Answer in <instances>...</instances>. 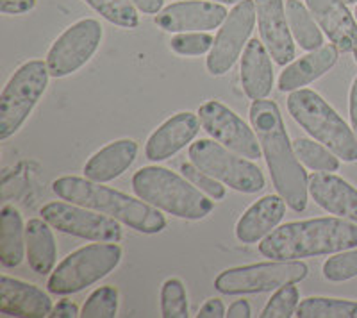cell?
Wrapping results in <instances>:
<instances>
[{"label": "cell", "mask_w": 357, "mask_h": 318, "mask_svg": "<svg viewBox=\"0 0 357 318\" xmlns=\"http://www.w3.org/2000/svg\"><path fill=\"white\" fill-rule=\"evenodd\" d=\"M248 116L259 138L261 151L277 193L293 211L302 213L307 208L309 177L301 159L296 158L293 142H289L279 106L273 100L259 98L252 103Z\"/></svg>", "instance_id": "1"}, {"label": "cell", "mask_w": 357, "mask_h": 318, "mask_svg": "<svg viewBox=\"0 0 357 318\" xmlns=\"http://www.w3.org/2000/svg\"><path fill=\"white\" fill-rule=\"evenodd\" d=\"M357 247V224L341 216L288 222L263 238L259 252L270 259H302L329 256Z\"/></svg>", "instance_id": "2"}, {"label": "cell", "mask_w": 357, "mask_h": 318, "mask_svg": "<svg viewBox=\"0 0 357 318\" xmlns=\"http://www.w3.org/2000/svg\"><path fill=\"white\" fill-rule=\"evenodd\" d=\"M52 192L66 202L95 209L111 218H116L118 222H122L123 225L138 233L158 234L167 227V218L161 215V209L154 208L139 197L134 199L86 177H59L52 183Z\"/></svg>", "instance_id": "3"}, {"label": "cell", "mask_w": 357, "mask_h": 318, "mask_svg": "<svg viewBox=\"0 0 357 318\" xmlns=\"http://www.w3.org/2000/svg\"><path fill=\"white\" fill-rule=\"evenodd\" d=\"M132 192L154 208L183 220H204L215 209L211 197L165 167L139 168L132 176Z\"/></svg>", "instance_id": "4"}, {"label": "cell", "mask_w": 357, "mask_h": 318, "mask_svg": "<svg viewBox=\"0 0 357 318\" xmlns=\"http://www.w3.org/2000/svg\"><path fill=\"white\" fill-rule=\"evenodd\" d=\"M288 111L291 119L321 145L333 151L341 161H357V136L352 127L336 113L317 91L301 88L289 93Z\"/></svg>", "instance_id": "5"}, {"label": "cell", "mask_w": 357, "mask_h": 318, "mask_svg": "<svg viewBox=\"0 0 357 318\" xmlns=\"http://www.w3.org/2000/svg\"><path fill=\"white\" fill-rule=\"evenodd\" d=\"M122 256L123 250L118 243L97 241L86 245L68 254L52 270L47 288L54 295L79 294L109 275L120 265Z\"/></svg>", "instance_id": "6"}, {"label": "cell", "mask_w": 357, "mask_h": 318, "mask_svg": "<svg viewBox=\"0 0 357 318\" xmlns=\"http://www.w3.org/2000/svg\"><path fill=\"white\" fill-rule=\"evenodd\" d=\"M49 79V66L40 59L24 63L11 75L0 95V139L11 138L20 131L47 91Z\"/></svg>", "instance_id": "7"}, {"label": "cell", "mask_w": 357, "mask_h": 318, "mask_svg": "<svg viewBox=\"0 0 357 318\" xmlns=\"http://www.w3.org/2000/svg\"><path fill=\"white\" fill-rule=\"evenodd\" d=\"M188 156L191 163L234 192L252 195L261 192L266 184L263 172L256 163H252V159L229 151L213 138H200L191 143Z\"/></svg>", "instance_id": "8"}, {"label": "cell", "mask_w": 357, "mask_h": 318, "mask_svg": "<svg viewBox=\"0 0 357 318\" xmlns=\"http://www.w3.org/2000/svg\"><path fill=\"white\" fill-rule=\"evenodd\" d=\"M309 266L301 259L256 263L223 270L215 279V288L223 295H248L273 292L289 282H301L307 278Z\"/></svg>", "instance_id": "9"}, {"label": "cell", "mask_w": 357, "mask_h": 318, "mask_svg": "<svg viewBox=\"0 0 357 318\" xmlns=\"http://www.w3.org/2000/svg\"><path fill=\"white\" fill-rule=\"evenodd\" d=\"M40 215L59 233L82 238V240L120 243L123 238V229L120 225L122 222L95 209L66 202V200L45 204L40 209Z\"/></svg>", "instance_id": "10"}, {"label": "cell", "mask_w": 357, "mask_h": 318, "mask_svg": "<svg viewBox=\"0 0 357 318\" xmlns=\"http://www.w3.org/2000/svg\"><path fill=\"white\" fill-rule=\"evenodd\" d=\"M104 38V29L95 18H84L70 25L47 52L50 77L63 79L75 74L95 56Z\"/></svg>", "instance_id": "11"}, {"label": "cell", "mask_w": 357, "mask_h": 318, "mask_svg": "<svg viewBox=\"0 0 357 318\" xmlns=\"http://www.w3.org/2000/svg\"><path fill=\"white\" fill-rule=\"evenodd\" d=\"M256 20L257 11L254 0H243L240 4H236L216 34L213 49L207 54L206 66L209 74L220 77L227 74L236 65L243 52V47H247Z\"/></svg>", "instance_id": "12"}, {"label": "cell", "mask_w": 357, "mask_h": 318, "mask_svg": "<svg viewBox=\"0 0 357 318\" xmlns=\"http://www.w3.org/2000/svg\"><path fill=\"white\" fill-rule=\"evenodd\" d=\"M197 114H199L204 131L213 139L222 143L223 147L247 159L261 158L263 151H261L259 138L254 127H248L243 119H240V114L229 109L225 104L218 100H209L199 107Z\"/></svg>", "instance_id": "13"}, {"label": "cell", "mask_w": 357, "mask_h": 318, "mask_svg": "<svg viewBox=\"0 0 357 318\" xmlns=\"http://www.w3.org/2000/svg\"><path fill=\"white\" fill-rule=\"evenodd\" d=\"M229 17L225 6L207 0L175 2L155 15L154 24L165 33H206Z\"/></svg>", "instance_id": "14"}, {"label": "cell", "mask_w": 357, "mask_h": 318, "mask_svg": "<svg viewBox=\"0 0 357 318\" xmlns=\"http://www.w3.org/2000/svg\"><path fill=\"white\" fill-rule=\"evenodd\" d=\"M257 11V27L272 59L286 66L295 59V41L286 17L284 0H254Z\"/></svg>", "instance_id": "15"}, {"label": "cell", "mask_w": 357, "mask_h": 318, "mask_svg": "<svg viewBox=\"0 0 357 318\" xmlns=\"http://www.w3.org/2000/svg\"><path fill=\"white\" fill-rule=\"evenodd\" d=\"M200 127L202 123L199 114L191 111H181L174 114L149 136L145 145L146 159L154 163L167 161L197 138Z\"/></svg>", "instance_id": "16"}, {"label": "cell", "mask_w": 357, "mask_h": 318, "mask_svg": "<svg viewBox=\"0 0 357 318\" xmlns=\"http://www.w3.org/2000/svg\"><path fill=\"white\" fill-rule=\"evenodd\" d=\"M305 6L340 52L349 54L357 49V20L345 0H305Z\"/></svg>", "instance_id": "17"}, {"label": "cell", "mask_w": 357, "mask_h": 318, "mask_svg": "<svg viewBox=\"0 0 357 318\" xmlns=\"http://www.w3.org/2000/svg\"><path fill=\"white\" fill-rule=\"evenodd\" d=\"M309 195L331 215L357 224V190L333 172H317L309 177Z\"/></svg>", "instance_id": "18"}, {"label": "cell", "mask_w": 357, "mask_h": 318, "mask_svg": "<svg viewBox=\"0 0 357 318\" xmlns=\"http://www.w3.org/2000/svg\"><path fill=\"white\" fill-rule=\"evenodd\" d=\"M52 301L31 282L2 275L0 278V313L8 317H50Z\"/></svg>", "instance_id": "19"}, {"label": "cell", "mask_w": 357, "mask_h": 318, "mask_svg": "<svg viewBox=\"0 0 357 318\" xmlns=\"http://www.w3.org/2000/svg\"><path fill=\"white\" fill-rule=\"evenodd\" d=\"M286 200L280 195H264L250 206L236 224V238L241 243H257L282 222Z\"/></svg>", "instance_id": "20"}, {"label": "cell", "mask_w": 357, "mask_h": 318, "mask_svg": "<svg viewBox=\"0 0 357 318\" xmlns=\"http://www.w3.org/2000/svg\"><path fill=\"white\" fill-rule=\"evenodd\" d=\"M240 79L243 91L250 100L266 98L273 90L272 54L263 40H250L243 50L240 66Z\"/></svg>", "instance_id": "21"}, {"label": "cell", "mask_w": 357, "mask_h": 318, "mask_svg": "<svg viewBox=\"0 0 357 318\" xmlns=\"http://www.w3.org/2000/svg\"><path fill=\"white\" fill-rule=\"evenodd\" d=\"M138 156V143L134 139L123 138L111 142L109 145L95 152L84 165V177L95 183H111L120 177Z\"/></svg>", "instance_id": "22"}, {"label": "cell", "mask_w": 357, "mask_h": 318, "mask_svg": "<svg viewBox=\"0 0 357 318\" xmlns=\"http://www.w3.org/2000/svg\"><path fill=\"white\" fill-rule=\"evenodd\" d=\"M337 63V49L334 45H324L302 56L282 70L279 77L280 91H295L311 84L325 75Z\"/></svg>", "instance_id": "23"}, {"label": "cell", "mask_w": 357, "mask_h": 318, "mask_svg": "<svg viewBox=\"0 0 357 318\" xmlns=\"http://www.w3.org/2000/svg\"><path fill=\"white\" fill-rule=\"evenodd\" d=\"M52 225L41 218H31L25 225V252L29 266L33 272H52L57 262V245L52 233Z\"/></svg>", "instance_id": "24"}, {"label": "cell", "mask_w": 357, "mask_h": 318, "mask_svg": "<svg viewBox=\"0 0 357 318\" xmlns=\"http://www.w3.org/2000/svg\"><path fill=\"white\" fill-rule=\"evenodd\" d=\"M25 225L22 215L13 206L0 211V263L6 268H15L25 257Z\"/></svg>", "instance_id": "25"}, {"label": "cell", "mask_w": 357, "mask_h": 318, "mask_svg": "<svg viewBox=\"0 0 357 318\" xmlns=\"http://www.w3.org/2000/svg\"><path fill=\"white\" fill-rule=\"evenodd\" d=\"M286 17L293 40L301 45V49L311 52L324 47L320 25L301 0H286Z\"/></svg>", "instance_id": "26"}, {"label": "cell", "mask_w": 357, "mask_h": 318, "mask_svg": "<svg viewBox=\"0 0 357 318\" xmlns=\"http://www.w3.org/2000/svg\"><path fill=\"white\" fill-rule=\"evenodd\" d=\"M298 318H357V302L343 298L309 297L295 311Z\"/></svg>", "instance_id": "27"}, {"label": "cell", "mask_w": 357, "mask_h": 318, "mask_svg": "<svg viewBox=\"0 0 357 318\" xmlns=\"http://www.w3.org/2000/svg\"><path fill=\"white\" fill-rule=\"evenodd\" d=\"M296 158L301 163L312 172H337L340 170V158L333 151L321 145L317 139L296 138L293 139Z\"/></svg>", "instance_id": "28"}, {"label": "cell", "mask_w": 357, "mask_h": 318, "mask_svg": "<svg viewBox=\"0 0 357 318\" xmlns=\"http://www.w3.org/2000/svg\"><path fill=\"white\" fill-rule=\"evenodd\" d=\"M100 17L123 29H136L139 25L138 8L132 0H84Z\"/></svg>", "instance_id": "29"}, {"label": "cell", "mask_w": 357, "mask_h": 318, "mask_svg": "<svg viewBox=\"0 0 357 318\" xmlns=\"http://www.w3.org/2000/svg\"><path fill=\"white\" fill-rule=\"evenodd\" d=\"M161 317L165 318H186L188 310L186 286L181 279L170 278L161 286Z\"/></svg>", "instance_id": "30"}, {"label": "cell", "mask_w": 357, "mask_h": 318, "mask_svg": "<svg viewBox=\"0 0 357 318\" xmlns=\"http://www.w3.org/2000/svg\"><path fill=\"white\" fill-rule=\"evenodd\" d=\"M301 304V292L295 286V282L280 286L277 288L272 298L268 301L264 306L263 313L259 315L261 318H289L295 317V311Z\"/></svg>", "instance_id": "31"}, {"label": "cell", "mask_w": 357, "mask_h": 318, "mask_svg": "<svg viewBox=\"0 0 357 318\" xmlns=\"http://www.w3.org/2000/svg\"><path fill=\"white\" fill-rule=\"evenodd\" d=\"M118 313V290L100 286L86 298L81 310L82 318H114Z\"/></svg>", "instance_id": "32"}, {"label": "cell", "mask_w": 357, "mask_h": 318, "mask_svg": "<svg viewBox=\"0 0 357 318\" xmlns=\"http://www.w3.org/2000/svg\"><path fill=\"white\" fill-rule=\"evenodd\" d=\"M321 272L331 282H345L357 278V249L336 252L324 263Z\"/></svg>", "instance_id": "33"}, {"label": "cell", "mask_w": 357, "mask_h": 318, "mask_svg": "<svg viewBox=\"0 0 357 318\" xmlns=\"http://www.w3.org/2000/svg\"><path fill=\"white\" fill-rule=\"evenodd\" d=\"M215 38L209 33H177L170 40V49L178 56H204L213 49Z\"/></svg>", "instance_id": "34"}, {"label": "cell", "mask_w": 357, "mask_h": 318, "mask_svg": "<svg viewBox=\"0 0 357 318\" xmlns=\"http://www.w3.org/2000/svg\"><path fill=\"white\" fill-rule=\"evenodd\" d=\"M181 172H183V176L190 181L191 184H195L199 188L200 192L206 193L207 197H211L213 200H223L225 195H227V190H225V184L220 183L218 179H215L213 176L206 174L204 170H200L197 165L190 163H183L181 165Z\"/></svg>", "instance_id": "35"}, {"label": "cell", "mask_w": 357, "mask_h": 318, "mask_svg": "<svg viewBox=\"0 0 357 318\" xmlns=\"http://www.w3.org/2000/svg\"><path fill=\"white\" fill-rule=\"evenodd\" d=\"M36 8V0H0L2 15H25Z\"/></svg>", "instance_id": "36"}, {"label": "cell", "mask_w": 357, "mask_h": 318, "mask_svg": "<svg viewBox=\"0 0 357 318\" xmlns=\"http://www.w3.org/2000/svg\"><path fill=\"white\" fill-rule=\"evenodd\" d=\"M50 317L54 318H75V317H81V311H79L77 304L70 298H63L52 308L50 311Z\"/></svg>", "instance_id": "37"}, {"label": "cell", "mask_w": 357, "mask_h": 318, "mask_svg": "<svg viewBox=\"0 0 357 318\" xmlns=\"http://www.w3.org/2000/svg\"><path fill=\"white\" fill-rule=\"evenodd\" d=\"M199 318H223L227 317V310L223 306V302L220 298H209L199 310Z\"/></svg>", "instance_id": "38"}, {"label": "cell", "mask_w": 357, "mask_h": 318, "mask_svg": "<svg viewBox=\"0 0 357 318\" xmlns=\"http://www.w3.org/2000/svg\"><path fill=\"white\" fill-rule=\"evenodd\" d=\"M252 310L247 301H236L227 310V318H250Z\"/></svg>", "instance_id": "39"}, {"label": "cell", "mask_w": 357, "mask_h": 318, "mask_svg": "<svg viewBox=\"0 0 357 318\" xmlns=\"http://www.w3.org/2000/svg\"><path fill=\"white\" fill-rule=\"evenodd\" d=\"M132 4L145 15H158L162 9L165 0H132Z\"/></svg>", "instance_id": "40"}, {"label": "cell", "mask_w": 357, "mask_h": 318, "mask_svg": "<svg viewBox=\"0 0 357 318\" xmlns=\"http://www.w3.org/2000/svg\"><path fill=\"white\" fill-rule=\"evenodd\" d=\"M349 111H350V127L357 136V77L354 79L352 88H350V103H349Z\"/></svg>", "instance_id": "41"}, {"label": "cell", "mask_w": 357, "mask_h": 318, "mask_svg": "<svg viewBox=\"0 0 357 318\" xmlns=\"http://www.w3.org/2000/svg\"><path fill=\"white\" fill-rule=\"evenodd\" d=\"M213 2H222V4H229V6H236L243 2V0H213Z\"/></svg>", "instance_id": "42"}, {"label": "cell", "mask_w": 357, "mask_h": 318, "mask_svg": "<svg viewBox=\"0 0 357 318\" xmlns=\"http://www.w3.org/2000/svg\"><path fill=\"white\" fill-rule=\"evenodd\" d=\"M347 4H357V0H345Z\"/></svg>", "instance_id": "43"}, {"label": "cell", "mask_w": 357, "mask_h": 318, "mask_svg": "<svg viewBox=\"0 0 357 318\" xmlns=\"http://www.w3.org/2000/svg\"><path fill=\"white\" fill-rule=\"evenodd\" d=\"M354 59H356V63H357V49L354 50Z\"/></svg>", "instance_id": "44"}, {"label": "cell", "mask_w": 357, "mask_h": 318, "mask_svg": "<svg viewBox=\"0 0 357 318\" xmlns=\"http://www.w3.org/2000/svg\"><path fill=\"white\" fill-rule=\"evenodd\" d=\"M354 15H356V20H357V6H356V13H354Z\"/></svg>", "instance_id": "45"}]
</instances>
